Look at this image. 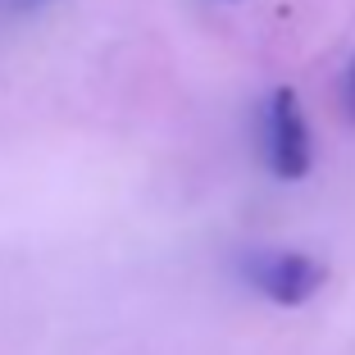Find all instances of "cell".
Listing matches in <instances>:
<instances>
[{"label":"cell","instance_id":"obj_2","mask_svg":"<svg viewBox=\"0 0 355 355\" xmlns=\"http://www.w3.org/2000/svg\"><path fill=\"white\" fill-rule=\"evenodd\" d=\"M241 278L273 305H305L328 282V269L301 251H251L241 260Z\"/></svg>","mask_w":355,"mask_h":355},{"label":"cell","instance_id":"obj_4","mask_svg":"<svg viewBox=\"0 0 355 355\" xmlns=\"http://www.w3.org/2000/svg\"><path fill=\"white\" fill-rule=\"evenodd\" d=\"M0 5H5V10H37V5H46V0H0Z\"/></svg>","mask_w":355,"mask_h":355},{"label":"cell","instance_id":"obj_3","mask_svg":"<svg viewBox=\"0 0 355 355\" xmlns=\"http://www.w3.org/2000/svg\"><path fill=\"white\" fill-rule=\"evenodd\" d=\"M346 114L355 119V55H351V69H346Z\"/></svg>","mask_w":355,"mask_h":355},{"label":"cell","instance_id":"obj_1","mask_svg":"<svg viewBox=\"0 0 355 355\" xmlns=\"http://www.w3.org/2000/svg\"><path fill=\"white\" fill-rule=\"evenodd\" d=\"M264 159H269V168L278 178H287V182L305 178L310 164H314L310 123H305V110H301L292 87H278V92L264 101Z\"/></svg>","mask_w":355,"mask_h":355}]
</instances>
